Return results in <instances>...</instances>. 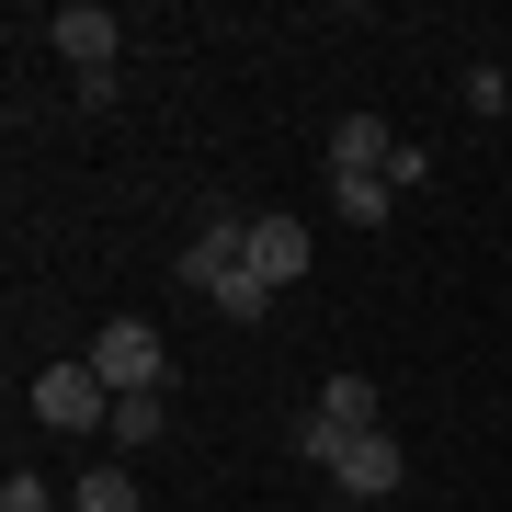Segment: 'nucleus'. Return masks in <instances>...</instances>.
Segmentation results:
<instances>
[{
  "instance_id": "obj_1",
  "label": "nucleus",
  "mask_w": 512,
  "mask_h": 512,
  "mask_svg": "<svg viewBox=\"0 0 512 512\" xmlns=\"http://www.w3.org/2000/svg\"><path fill=\"white\" fill-rule=\"evenodd\" d=\"M80 365H92L114 399H160V387H171V342H160L148 319H103V342L80 353Z\"/></svg>"
},
{
  "instance_id": "obj_2",
  "label": "nucleus",
  "mask_w": 512,
  "mask_h": 512,
  "mask_svg": "<svg viewBox=\"0 0 512 512\" xmlns=\"http://www.w3.org/2000/svg\"><path fill=\"white\" fill-rule=\"evenodd\" d=\"M35 421H46V433H103V421H114V387L92 365H46L35 376Z\"/></svg>"
},
{
  "instance_id": "obj_3",
  "label": "nucleus",
  "mask_w": 512,
  "mask_h": 512,
  "mask_svg": "<svg viewBox=\"0 0 512 512\" xmlns=\"http://www.w3.org/2000/svg\"><path fill=\"white\" fill-rule=\"evenodd\" d=\"M399 478H410L399 433H353V444H342V467H330V501H387Z\"/></svg>"
},
{
  "instance_id": "obj_4",
  "label": "nucleus",
  "mask_w": 512,
  "mask_h": 512,
  "mask_svg": "<svg viewBox=\"0 0 512 512\" xmlns=\"http://www.w3.org/2000/svg\"><path fill=\"white\" fill-rule=\"evenodd\" d=\"M228 274H251V217H205L194 251H183V285H194V296H217Z\"/></svg>"
},
{
  "instance_id": "obj_5",
  "label": "nucleus",
  "mask_w": 512,
  "mask_h": 512,
  "mask_svg": "<svg viewBox=\"0 0 512 512\" xmlns=\"http://www.w3.org/2000/svg\"><path fill=\"white\" fill-rule=\"evenodd\" d=\"M46 46H57V57H80V69H114V46H126V35H114L103 0H69V12H46Z\"/></svg>"
},
{
  "instance_id": "obj_6",
  "label": "nucleus",
  "mask_w": 512,
  "mask_h": 512,
  "mask_svg": "<svg viewBox=\"0 0 512 512\" xmlns=\"http://www.w3.org/2000/svg\"><path fill=\"white\" fill-rule=\"evenodd\" d=\"M251 274L262 285H308V228H296V217H251Z\"/></svg>"
},
{
  "instance_id": "obj_7",
  "label": "nucleus",
  "mask_w": 512,
  "mask_h": 512,
  "mask_svg": "<svg viewBox=\"0 0 512 512\" xmlns=\"http://www.w3.org/2000/svg\"><path fill=\"white\" fill-rule=\"evenodd\" d=\"M319 421H330V433H387V399H376V376H353V365H342V376L319 387Z\"/></svg>"
},
{
  "instance_id": "obj_8",
  "label": "nucleus",
  "mask_w": 512,
  "mask_h": 512,
  "mask_svg": "<svg viewBox=\"0 0 512 512\" xmlns=\"http://www.w3.org/2000/svg\"><path fill=\"white\" fill-rule=\"evenodd\" d=\"M387 160H399L387 114H342V126H330V171H387Z\"/></svg>"
},
{
  "instance_id": "obj_9",
  "label": "nucleus",
  "mask_w": 512,
  "mask_h": 512,
  "mask_svg": "<svg viewBox=\"0 0 512 512\" xmlns=\"http://www.w3.org/2000/svg\"><path fill=\"white\" fill-rule=\"evenodd\" d=\"M387 171H330V217H353V228H387Z\"/></svg>"
},
{
  "instance_id": "obj_10",
  "label": "nucleus",
  "mask_w": 512,
  "mask_h": 512,
  "mask_svg": "<svg viewBox=\"0 0 512 512\" xmlns=\"http://www.w3.org/2000/svg\"><path fill=\"white\" fill-rule=\"evenodd\" d=\"M69 512H148V501H137V478H126V467H92V478L69 490Z\"/></svg>"
},
{
  "instance_id": "obj_11",
  "label": "nucleus",
  "mask_w": 512,
  "mask_h": 512,
  "mask_svg": "<svg viewBox=\"0 0 512 512\" xmlns=\"http://www.w3.org/2000/svg\"><path fill=\"white\" fill-rule=\"evenodd\" d=\"M160 399H114V421H103V433H114V456H137V444H160Z\"/></svg>"
},
{
  "instance_id": "obj_12",
  "label": "nucleus",
  "mask_w": 512,
  "mask_h": 512,
  "mask_svg": "<svg viewBox=\"0 0 512 512\" xmlns=\"http://www.w3.org/2000/svg\"><path fill=\"white\" fill-rule=\"evenodd\" d=\"M342 444H353V433H330V421H319V410H308V421H296V456H308L319 478H330V467H342Z\"/></svg>"
},
{
  "instance_id": "obj_13",
  "label": "nucleus",
  "mask_w": 512,
  "mask_h": 512,
  "mask_svg": "<svg viewBox=\"0 0 512 512\" xmlns=\"http://www.w3.org/2000/svg\"><path fill=\"white\" fill-rule=\"evenodd\" d=\"M0 512H69V501H57L35 467H12V478H0Z\"/></svg>"
},
{
  "instance_id": "obj_14",
  "label": "nucleus",
  "mask_w": 512,
  "mask_h": 512,
  "mask_svg": "<svg viewBox=\"0 0 512 512\" xmlns=\"http://www.w3.org/2000/svg\"><path fill=\"white\" fill-rule=\"evenodd\" d=\"M467 114H501V126H512V80L490 69V57H478V69H467Z\"/></svg>"
}]
</instances>
